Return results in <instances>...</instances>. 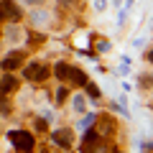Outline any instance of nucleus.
<instances>
[{"label": "nucleus", "mask_w": 153, "mask_h": 153, "mask_svg": "<svg viewBox=\"0 0 153 153\" xmlns=\"http://www.w3.org/2000/svg\"><path fill=\"white\" fill-rule=\"evenodd\" d=\"M10 143H16V148L21 153H28V151H33V135L31 133H26V130H10Z\"/></svg>", "instance_id": "1"}, {"label": "nucleus", "mask_w": 153, "mask_h": 153, "mask_svg": "<svg viewBox=\"0 0 153 153\" xmlns=\"http://www.w3.org/2000/svg\"><path fill=\"white\" fill-rule=\"evenodd\" d=\"M26 76H28V79L41 82V79H46V76H49V69H46V66H41V64H31V66H26Z\"/></svg>", "instance_id": "2"}, {"label": "nucleus", "mask_w": 153, "mask_h": 153, "mask_svg": "<svg viewBox=\"0 0 153 153\" xmlns=\"http://www.w3.org/2000/svg\"><path fill=\"white\" fill-rule=\"evenodd\" d=\"M0 18H21V10L10 0H0Z\"/></svg>", "instance_id": "3"}, {"label": "nucleus", "mask_w": 153, "mask_h": 153, "mask_svg": "<svg viewBox=\"0 0 153 153\" xmlns=\"http://www.w3.org/2000/svg\"><path fill=\"white\" fill-rule=\"evenodd\" d=\"M51 138H54V143H59L61 148H69V146H71V138H74V135H71V130H56Z\"/></svg>", "instance_id": "4"}, {"label": "nucleus", "mask_w": 153, "mask_h": 153, "mask_svg": "<svg viewBox=\"0 0 153 153\" xmlns=\"http://www.w3.org/2000/svg\"><path fill=\"white\" fill-rule=\"evenodd\" d=\"M21 59H23V54H21V51H16V54H8L0 64H3V69H5V71H10V69H16V66L21 64Z\"/></svg>", "instance_id": "5"}, {"label": "nucleus", "mask_w": 153, "mask_h": 153, "mask_svg": "<svg viewBox=\"0 0 153 153\" xmlns=\"http://www.w3.org/2000/svg\"><path fill=\"white\" fill-rule=\"evenodd\" d=\"M97 130H87V135H84V146H82V153H92L94 146H97Z\"/></svg>", "instance_id": "6"}, {"label": "nucleus", "mask_w": 153, "mask_h": 153, "mask_svg": "<svg viewBox=\"0 0 153 153\" xmlns=\"http://www.w3.org/2000/svg\"><path fill=\"white\" fill-rule=\"evenodd\" d=\"M16 87H18V79H16V76H10V74H8V76H3V79H0V92H3V94L13 92Z\"/></svg>", "instance_id": "7"}, {"label": "nucleus", "mask_w": 153, "mask_h": 153, "mask_svg": "<svg viewBox=\"0 0 153 153\" xmlns=\"http://www.w3.org/2000/svg\"><path fill=\"white\" fill-rule=\"evenodd\" d=\"M69 79H71V84H79V87H87V74L84 71H79V69H71V74H69Z\"/></svg>", "instance_id": "8"}, {"label": "nucleus", "mask_w": 153, "mask_h": 153, "mask_svg": "<svg viewBox=\"0 0 153 153\" xmlns=\"http://www.w3.org/2000/svg\"><path fill=\"white\" fill-rule=\"evenodd\" d=\"M54 74L59 76V79H69V74H71V66H66V64H61V61H59V64L54 66Z\"/></svg>", "instance_id": "9"}, {"label": "nucleus", "mask_w": 153, "mask_h": 153, "mask_svg": "<svg viewBox=\"0 0 153 153\" xmlns=\"http://www.w3.org/2000/svg\"><path fill=\"white\" fill-rule=\"evenodd\" d=\"M94 123H97V115H84V120L79 123V128L82 130H89V128H94Z\"/></svg>", "instance_id": "10"}, {"label": "nucleus", "mask_w": 153, "mask_h": 153, "mask_svg": "<svg viewBox=\"0 0 153 153\" xmlns=\"http://www.w3.org/2000/svg\"><path fill=\"white\" fill-rule=\"evenodd\" d=\"M100 123H102V125H100V130H97V133H102V135H107V133L112 130V123H110V117H100Z\"/></svg>", "instance_id": "11"}, {"label": "nucleus", "mask_w": 153, "mask_h": 153, "mask_svg": "<svg viewBox=\"0 0 153 153\" xmlns=\"http://www.w3.org/2000/svg\"><path fill=\"white\" fill-rule=\"evenodd\" d=\"M87 94L89 97H100V89L94 87V84H87Z\"/></svg>", "instance_id": "12"}, {"label": "nucleus", "mask_w": 153, "mask_h": 153, "mask_svg": "<svg viewBox=\"0 0 153 153\" xmlns=\"http://www.w3.org/2000/svg\"><path fill=\"white\" fill-rule=\"evenodd\" d=\"M74 110H79V112L84 110V97H74Z\"/></svg>", "instance_id": "13"}, {"label": "nucleus", "mask_w": 153, "mask_h": 153, "mask_svg": "<svg viewBox=\"0 0 153 153\" xmlns=\"http://www.w3.org/2000/svg\"><path fill=\"white\" fill-rule=\"evenodd\" d=\"M36 128L38 130H46V120H36Z\"/></svg>", "instance_id": "14"}, {"label": "nucleus", "mask_w": 153, "mask_h": 153, "mask_svg": "<svg viewBox=\"0 0 153 153\" xmlns=\"http://www.w3.org/2000/svg\"><path fill=\"white\" fill-rule=\"evenodd\" d=\"M148 61H153V51H151V54H148Z\"/></svg>", "instance_id": "15"}, {"label": "nucleus", "mask_w": 153, "mask_h": 153, "mask_svg": "<svg viewBox=\"0 0 153 153\" xmlns=\"http://www.w3.org/2000/svg\"><path fill=\"white\" fill-rule=\"evenodd\" d=\"M115 153H117V151H115Z\"/></svg>", "instance_id": "16"}]
</instances>
